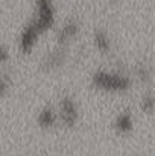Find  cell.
Wrapping results in <instances>:
<instances>
[{
  "label": "cell",
  "mask_w": 155,
  "mask_h": 156,
  "mask_svg": "<svg viewBox=\"0 0 155 156\" xmlns=\"http://www.w3.org/2000/svg\"><path fill=\"white\" fill-rule=\"evenodd\" d=\"M55 15H56V8L53 0H35L34 14L28 23L34 29H37L38 34L41 35L55 24Z\"/></svg>",
  "instance_id": "obj_2"
},
{
  "label": "cell",
  "mask_w": 155,
  "mask_h": 156,
  "mask_svg": "<svg viewBox=\"0 0 155 156\" xmlns=\"http://www.w3.org/2000/svg\"><path fill=\"white\" fill-rule=\"evenodd\" d=\"M140 109L143 112H148V114L154 112L155 111V94L154 93L148 91V93H145L142 96V99H140Z\"/></svg>",
  "instance_id": "obj_11"
},
{
  "label": "cell",
  "mask_w": 155,
  "mask_h": 156,
  "mask_svg": "<svg viewBox=\"0 0 155 156\" xmlns=\"http://www.w3.org/2000/svg\"><path fill=\"white\" fill-rule=\"evenodd\" d=\"M91 85L103 93L123 94L132 87V77L122 70H106L101 68L91 74Z\"/></svg>",
  "instance_id": "obj_1"
},
{
  "label": "cell",
  "mask_w": 155,
  "mask_h": 156,
  "mask_svg": "<svg viewBox=\"0 0 155 156\" xmlns=\"http://www.w3.org/2000/svg\"><path fill=\"white\" fill-rule=\"evenodd\" d=\"M79 32V23L76 18H68L62 23L58 30V46H65L72 38H75Z\"/></svg>",
  "instance_id": "obj_7"
},
{
  "label": "cell",
  "mask_w": 155,
  "mask_h": 156,
  "mask_svg": "<svg viewBox=\"0 0 155 156\" xmlns=\"http://www.w3.org/2000/svg\"><path fill=\"white\" fill-rule=\"evenodd\" d=\"M58 114H59V121L67 126V127H73L78 120H79V106L76 103L75 97L72 96H62L58 102Z\"/></svg>",
  "instance_id": "obj_3"
},
{
  "label": "cell",
  "mask_w": 155,
  "mask_h": 156,
  "mask_svg": "<svg viewBox=\"0 0 155 156\" xmlns=\"http://www.w3.org/2000/svg\"><path fill=\"white\" fill-rule=\"evenodd\" d=\"M9 50H8V47H6V44H2V47H0V61H2V64H6L8 62V58H9Z\"/></svg>",
  "instance_id": "obj_12"
},
{
  "label": "cell",
  "mask_w": 155,
  "mask_h": 156,
  "mask_svg": "<svg viewBox=\"0 0 155 156\" xmlns=\"http://www.w3.org/2000/svg\"><path fill=\"white\" fill-rule=\"evenodd\" d=\"M37 123L41 129H53L58 123H61L58 109L55 106H50V105L43 106L37 114Z\"/></svg>",
  "instance_id": "obj_6"
},
{
  "label": "cell",
  "mask_w": 155,
  "mask_h": 156,
  "mask_svg": "<svg viewBox=\"0 0 155 156\" xmlns=\"http://www.w3.org/2000/svg\"><path fill=\"white\" fill-rule=\"evenodd\" d=\"M65 59H67V53L64 46H56L55 49H52L50 52L44 55V58L41 59V67L46 71H55L65 64Z\"/></svg>",
  "instance_id": "obj_4"
},
{
  "label": "cell",
  "mask_w": 155,
  "mask_h": 156,
  "mask_svg": "<svg viewBox=\"0 0 155 156\" xmlns=\"http://www.w3.org/2000/svg\"><path fill=\"white\" fill-rule=\"evenodd\" d=\"M113 127L119 133H129L134 129V115L129 109L120 111L113 121Z\"/></svg>",
  "instance_id": "obj_8"
},
{
  "label": "cell",
  "mask_w": 155,
  "mask_h": 156,
  "mask_svg": "<svg viewBox=\"0 0 155 156\" xmlns=\"http://www.w3.org/2000/svg\"><path fill=\"white\" fill-rule=\"evenodd\" d=\"M134 74H135V77H137L138 80L148 82V80L152 77V68H151V65L146 64V62H138V64H135V67H134Z\"/></svg>",
  "instance_id": "obj_10"
},
{
  "label": "cell",
  "mask_w": 155,
  "mask_h": 156,
  "mask_svg": "<svg viewBox=\"0 0 155 156\" xmlns=\"http://www.w3.org/2000/svg\"><path fill=\"white\" fill-rule=\"evenodd\" d=\"M38 37H40L38 30L34 29L29 23H26V24L21 27L20 35H18V49L23 53H29L34 49V46H35Z\"/></svg>",
  "instance_id": "obj_5"
},
{
  "label": "cell",
  "mask_w": 155,
  "mask_h": 156,
  "mask_svg": "<svg viewBox=\"0 0 155 156\" xmlns=\"http://www.w3.org/2000/svg\"><path fill=\"white\" fill-rule=\"evenodd\" d=\"M93 43L94 47L102 53H106L111 50V40L105 29H94L93 32Z\"/></svg>",
  "instance_id": "obj_9"
}]
</instances>
